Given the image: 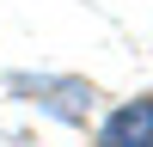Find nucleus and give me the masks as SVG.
I'll list each match as a JSON object with an SVG mask.
<instances>
[{
  "label": "nucleus",
  "instance_id": "f257e3e1",
  "mask_svg": "<svg viewBox=\"0 0 153 147\" xmlns=\"http://www.w3.org/2000/svg\"><path fill=\"white\" fill-rule=\"evenodd\" d=\"M98 147H153V98H141V104H123L117 117L104 122Z\"/></svg>",
  "mask_w": 153,
  "mask_h": 147
}]
</instances>
